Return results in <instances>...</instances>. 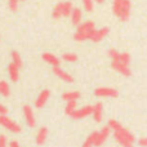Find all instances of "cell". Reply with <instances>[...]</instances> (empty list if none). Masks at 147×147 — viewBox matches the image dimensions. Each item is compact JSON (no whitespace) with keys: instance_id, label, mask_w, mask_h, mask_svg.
Segmentation results:
<instances>
[{"instance_id":"cell-7","label":"cell","mask_w":147,"mask_h":147,"mask_svg":"<svg viewBox=\"0 0 147 147\" xmlns=\"http://www.w3.org/2000/svg\"><path fill=\"white\" fill-rule=\"evenodd\" d=\"M119 58H120V57H119ZM111 66H112V69H114L115 71L121 74L123 76H130V75H132V71H130L129 66H128V65H125V63H123L120 59H112Z\"/></svg>"},{"instance_id":"cell-5","label":"cell","mask_w":147,"mask_h":147,"mask_svg":"<svg viewBox=\"0 0 147 147\" xmlns=\"http://www.w3.org/2000/svg\"><path fill=\"white\" fill-rule=\"evenodd\" d=\"M94 94L99 98H116L119 96V92L114 88H106V86H101L94 90Z\"/></svg>"},{"instance_id":"cell-11","label":"cell","mask_w":147,"mask_h":147,"mask_svg":"<svg viewBox=\"0 0 147 147\" xmlns=\"http://www.w3.org/2000/svg\"><path fill=\"white\" fill-rule=\"evenodd\" d=\"M109 32H110V28L109 27H102V28H99V30H97V28H96V31L93 32L90 40L94 41V43H98V41L103 40V39L109 35Z\"/></svg>"},{"instance_id":"cell-18","label":"cell","mask_w":147,"mask_h":147,"mask_svg":"<svg viewBox=\"0 0 147 147\" xmlns=\"http://www.w3.org/2000/svg\"><path fill=\"white\" fill-rule=\"evenodd\" d=\"M70 17H71L72 25L79 26L81 23V20H83V12H81V9H79V8H74Z\"/></svg>"},{"instance_id":"cell-34","label":"cell","mask_w":147,"mask_h":147,"mask_svg":"<svg viewBox=\"0 0 147 147\" xmlns=\"http://www.w3.org/2000/svg\"><path fill=\"white\" fill-rule=\"evenodd\" d=\"M9 147H21V146L17 141H12V142H9Z\"/></svg>"},{"instance_id":"cell-2","label":"cell","mask_w":147,"mask_h":147,"mask_svg":"<svg viewBox=\"0 0 147 147\" xmlns=\"http://www.w3.org/2000/svg\"><path fill=\"white\" fill-rule=\"evenodd\" d=\"M114 137L116 140V142L119 143L121 147H133L136 142V137L133 136L132 132L127 129V128H120L119 130L114 132Z\"/></svg>"},{"instance_id":"cell-10","label":"cell","mask_w":147,"mask_h":147,"mask_svg":"<svg viewBox=\"0 0 147 147\" xmlns=\"http://www.w3.org/2000/svg\"><path fill=\"white\" fill-rule=\"evenodd\" d=\"M49 97H51V92L48 90V89H44V90L40 92V94L38 96V98H36L35 101V106L38 107V109H41V107L45 106V103L48 102Z\"/></svg>"},{"instance_id":"cell-36","label":"cell","mask_w":147,"mask_h":147,"mask_svg":"<svg viewBox=\"0 0 147 147\" xmlns=\"http://www.w3.org/2000/svg\"><path fill=\"white\" fill-rule=\"evenodd\" d=\"M20 1H23V0H20Z\"/></svg>"},{"instance_id":"cell-4","label":"cell","mask_w":147,"mask_h":147,"mask_svg":"<svg viewBox=\"0 0 147 147\" xmlns=\"http://www.w3.org/2000/svg\"><path fill=\"white\" fill-rule=\"evenodd\" d=\"M0 125L4 127L5 129L9 130V132L16 133V134L22 132V128L20 127V124H17L14 120H12L9 116H7V115H0Z\"/></svg>"},{"instance_id":"cell-20","label":"cell","mask_w":147,"mask_h":147,"mask_svg":"<svg viewBox=\"0 0 147 147\" xmlns=\"http://www.w3.org/2000/svg\"><path fill=\"white\" fill-rule=\"evenodd\" d=\"M0 96L5 97V98L10 96V86L4 80H0Z\"/></svg>"},{"instance_id":"cell-23","label":"cell","mask_w":147,"mask_h":147,"mask_svg":"<svg viewBox=\"0 0 147 147\" xmlns=\"http://www.w3.org/2000/svg\"><path fill=\"white\" fill-rule=\"evenodd\" d=\"M96 134L97 132H93L89 134V137L85 140V142L83 143L81 147H94V142H96Z\"/></svg>"},{"instance_id":"cell-12","label":"cell","mask_w":147,"mask_h":147,"mask_svg":"<svg viewBox=\"0 0 147 147\" xmlns=\"http://www.w3.org/2000/svg\"><path fill=\"white\" fill-rule=\"evenodd\" d=\"M8 75H9V79L13 83H17L20 80V67L17 65H14L13 62H10L8 65Z\"/></svg>"},{"instance_id":"cell-27","label":"cell","mask_w":147,"mask_h":147,"mask_svg":"<svg viewBox=\"0 0 147 147\" xmlns=\"http://www.w3.org/2000/svg\"><path fill=\"white\" fill-rule=\"evenodd\" d=\"M83 7L86 12H93L94 9V0H83Z\"/></svg>"},{"instance_id":"cell-28","label":"cell","mask_w":147,"mask_h":147,"mask_svg":"<svg viewBox=\"0 0 147 147\" xmlns=\"http://www.w3.org/2000/svg\"><path fill=\"white\" fill-rule=\"evenodd\" d=\"M18 5H20V0H8V7L12 12H17Z\"/></svg>"},{"instance_id":"cell-14","label":"cell","mask_w":147,"mask_h":147,"mask_svg":"<svg viewBox=\"0 0 147 147\" xmlns=\"http://www.w3.org/2000/svg\"><path fill=\"white\" fill-rule=\"evenodd\" d=\"M130 9H132V3H130V0H124V4H123L121 13H120V16H119V20L123 21V22H125V21L129 20Z\"/></svg>"},{"instance_id":"cell-25","label":"cell","mask_w":147,"mask_h":147,"mask_svg":"<svg viewBox=\"0 0 147 147\" xmlns=\"http://www.w3.org/2000/svg\"><path fill=\"white\" fill-rule=\"evenodd\" d=\"M110 127V129L112 130V132H115V130H119L120 128H123V125L120 124L117 120H115V119H110L109 120V124H107Z\"/></svg>"},{"instance_id":"cell-29","label":"cell","mask_w":147,"mask_h":147,"mask_svg":"<svg viewBox=\"0 0 147 147\" xmlns=\"http://www.w3.org/2000/svg\"><path fill=\"white\" fill-rule=\"evenodd\" d=\"M120 61L123 62V63H125V65H128L129 66V63H130V54H128V53H120Z\"/></svg>"},{"instance_id":"cell-22","label":"cell","mask_w":147,"mask_h":147,"mask_svg":"<svg viewBox=\"0 0 147 147\" xmlns=\"http://www.w3.org/2000/svg\"><path fill=\"white\" fill-rule=\"evenodd\" d=\"M123 4H124V0H114V4H112V12L114 14L119 18L120 13H121V8H123Z\"/></svg>"},{"instance_id":"cell-21","label":"cell","mask_w":147,"mask_h":147,"mask_svg":"<svg viewBox=\"0 0 147 147\" xmlns=\"http://www.w3.org/2000/svg\"><path fill=\"white\" fill-rule=\"evenodd\" d=\"M78 110V105H76V101H70L66 103V107H65V114L67 116H72V114Z\"/></svg>"},{"instance_id":"cell-8","label":"cell","mask_w":147,"mask_h":147,"mask_svg":"<svg viewBox=\"0 0 147 147\" xmlns=\"http://www.w3.org/2000/svg\"><path fill=\"white\" fill-rule=\"evenodd\" d=\"M23 117H25L26 124L30 128H34L36 125V119H35V115H34V110L31 109V106H28V105L23 106Z\"/></svg>"},{"instance_id":"cell-16","label":"cell","mask_w":147,"mask_h":147,"mask_svg":"<svg viewBox=\"0 0 147 147\" xmlns=\"http://www.w3.org/2000/svg\"><path fill=\"white\" fill-rule=\"evenodd\" d=\"M43 59L47 62L48 65H51L52 67H57L59 66V58L56 56V54L53 53H49V52H45V53H43Z\"/></svg>"},{"instance_id":"cell-33","label":"cell","mask_w":147,"mask_h":147,"mask_svg":"<svg viewBox=\"0 0 147 147\" xmlns=\"http://www.w3.org/2000/svg\"><path fill=\"white\" fill-rule=\"evenodd\" d=\"M7 112H8L7 107H5L4 105L0 103V115H7Z\"/></svg>"},{"instance_id":"cell-31","label":"cell","mask_w":147,"mask_h":147,"mask_svg":"<svg viewBox=\"0 0 147 147\" xmlns=\"http://www.w3.org/2000/svg\"><path fill=\"white\" fill-rule=\"evenodd\" d=\"M0 147H8V138L5 134H0Z\"/></svg>"},{"instance_id":"cell-26","label":"cell","mask_w":147,"mask_h":147,"mask_svg":"<svg viewBox=\"0 0 147 147\" xmlns=\"http://www.w3.org/2000/svg\"><path fill=\"white\" fill-rule=\"evenodd\" d=\"M62 58H63V61L70 62V63L78 61V56H76L75 53H63L62 54Z\"/></svg>"},{"instance_id":"cell-1","label":"cell","mask_w":147,"mask_h":147,"mask_svg":"<svg viewBox=\"0 0 147 147\" xmlns=\"http://www.w3.org/2000/svg\"><path fill=\"white\" fill-rule=\"evenodd\" d=\"M96 31V25L92 21H85L78 26V30L74 34V39L76 41H85L90 40L93 32Z\"/></svg>"},{"instance_id":"cell-13","label":"cell","mask_w":147,"mask_h":147,"mask_svg":"<svg viewBox=\"0 0 147 147\" xmlns=\"http://www.w3.org/2000/svg\"><path fill=\"white\" fill-rule=\"evenodd\" d=\"M53 74L57 76V78L61 79V80L66 81V83H72V81H74V78H72V76L70 75L69 72L65 71V70H62L59 66L53 67Z\"/></svg>"},{"instance_id":"cell-17","label":"cell","mask_w":147,"mask_h":147,"mask_svg":"<svg viewBox=\"0 0 147 147\" xmlns=\"http://www.w3.org/2000/svg\"><path fill=\"white\" fill-rule=\"evenodd\" d=\"M48 128L47 127H41L40 129L38 130V133H36V143H38L39 146L44 145L47 141V138H48Z\"/></svg>"},{"instance_id":"cell-30","label":"cell","mask_w":147,"mask_h":147,"mask_svg":"<svg viewBox=\"0 0 147 147\" xmlns=\"http://www.w3.org/2000/svg\"><path fill=\"white\" fill-rule=\"evenodd\" d=\"M109 57L111 59H119L120 53L116 51V49H110V51H109Z\"/></svg>"},{"instance_id":"cell-15","label":"cell","mask_w":147,"mask_h":147,"mask_svg":"<svg viewBox=\"0 0 147 147\" xmlns=\"http://www.w3.org/2000/svg\"><path fill=\"white\" fill-rule=\"evenodd\" d=\"M92 116H93V119L97 123L102 121V119H103V105H102V102H97L93 106V114H92Z\"/></svg>"},{"instance_id":"cell-24","label":"cell","mask_w":147,"mask_h":147,"mask_svg":"<svg viewBox=\"0 0 147 147\" xmlns=\"http://www.w3.org/2000/svg\"><path fill=\"white\" fill-rule=\"evenodd\" d=\"M12 62L14 65H17L18 67H22V65H23V61H22V58H21V56H20V53L18 52H12Z\"/></svg>"},{"instance_id":"cell-32","label":"cell","mask_w":147,"mask_h":147,"mask_svg":"<svg viewBox=\"0 0 147 147\" xmlns=\"http://www.w3.org/2000/svg\"><path fill=\"white\" fill-rule=\"evenodd\" d=\"M138 145H140L141 147H147V137L141 138V140L138 141Z\"/></svg>"},{"instance_id":"cell-35","label":"cell","mask_w":147,"mask_h":147,"mask_svg":"<svg viewBox=\"0 0 147 147\" xmlns=\"http://www.w3.org/2000/svg\"><path fill=\"white\" fill-rule=\"evenodd\" d=\"M96 3H98V4H102V3H105V0H94Z\"/></svg>"},{"instance_id":"cell-3","label":"cell","mask_w":147,"mask_h":147,"mask_svg":"<svg viewBox=\"0 0 147 147\" xmlns=\"http://www.w3.org/2000/svg\"><path fill=\"white\" fill-rule=\"evenodd\" d=\"M72 9H74V5L71 1H61L54 7L52 17H53L54 20H59V18H62V17H70Z\"/></svg>"},{"instance_id":"cell-6","label":"cell","mask_w":147,"mask_h":147,"mask_svg":"<svg viewBox=\"0 0 147 147\" xmlns=\"http://www.w3.org/2000/svg\"><path fill=\"white\" fill-rule=\"evenodd\" d=\"M110 134H111V129H110L109 125H106V127H103L101 130H98L96 134V142H94V147H99L102 146L105 142L107 141V138L110 137Z\"/></svg>"},{"instance_id":"cell-19","label":"cell","mask_w":147,"mask_h":147,"mask_svg":"<svg viewBox=\"0 0 147 147\" xmlns=\"http://www.w3.org/2000/svg\"><path fill=\"white\" fill-rule=\"evenodd\" d=\"M80 96H81V94L79 93L78 90H70V92H66V93H63L62 98H63V101L70 102V101H78V99L80 98Z\"/></svg>"},{"instance_id":"cell-9","label":"cell","mask_w":147,"mask_h":147,"mask_svg":"<svg viewBox=\"0 0 147 147\" xmlns=\"http://www.w3.org/2000/svg\"><path fill=\"white\" fill-rule=\"evenodd\" d=\"M93 114V106H89V105H86V106L81 107V109H78L75 112L72 114V119L75 120H81L84 119V117H88L90 116V115Z\"/></svg>"}]
</instances>
